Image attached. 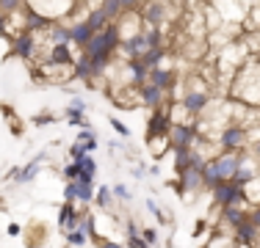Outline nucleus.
I'll return each instance as SVG.
<instances>
[{
	"label": "nucleus",
	"instance_id": "1",
	"mask_svg": "<svg viewBox=\"0 0 260 248\" xmlns=\"http://www.w3.org/2000/svg\"><path fill=\"white\" fill-rule=\"evenodd\" d=\"M230 83L233 99H241V105L260 108V55H249Z\"/></svg>",
	"mask_w": 260,
	"mask_h": 248
},
{
	"label": "nucleus",
	"instance_id": "2",
	"mask_svg": "<svg viewBox=\"0 0 260 248\" xmlns=\"http://www.w3.org/2000/svg\"><path fill=\"white\" fill-rule=\"evenodd\" d=\"M216 144L221 152H244V149H249V130L238 121L224 124L216 135Z\"/></svg>",
	"mask_w": 260,
	"mask_h": 248
},
{
	"label": "nucleus",
	"instance_id": "3",
	"mask_svg": "<svg viewBox=\"0 0 260 248\" xmlns=\"http://www.w3.org/2000/svg\"><path fill=\"white\" fill-rule=\"evenodd\" d=\"M139 11H141V17H144L147 25H158V28H160L164 22L175 20L177 6L172 3V0H144Z\"/></svg>",
	"mask_w": 260,
	"mask_h": 248
},
{
	"label": "nucleus",
	"instance_id": "4",
	"mask_svg": "<svg viewBox=\"0 0 260 248\" xmlns=\"http://www.w3.org/2000/svg\"><path fill=\"white\" fill-rule=\"evenodd\" d=\"M213 198L219 207H233V204H238V207H246V193H244V185H238L235 179H224V182H219L213 188Z\"/></svg>",
	"mask_w": 260,
	"mask_h": 248
},
{
	"label": "nucleus",
	"instance_id": "5",
	"mask_svg": "<svg viewBox=\"0 0 260 248\" xmlns=\"http://www.w3.org/2000/svg\"><path fill=\"white\" fill-rule=\"evenodd\" d=\"M11 53L20 61L34 64V58L39 55V36H36L34 30H22V33L11 36Z\"/></svg>",
	"mask_w": 260,
	"mask_h": 248
},
{
	"label": "nucleus",
	"instance_id": "6",
	"mask_svg": "<svg viewBox=\"0 0 260 248\" xmlns=\"http://www.w3.org/2000/svg\"><path fill=\"white\" fill-rule=\"evenodd\" d=\"M208 105H210V91L202 89V86H188V91L180 97V108L188 116H202Z\"/></svg>",
	"mask_w": 260,
	"mask_h": 248
},
{
	"label": "nucleus",
	"instance_id": "7",
	"mask_svg": "<svg viewBox=\"0 0 260 248\" xmlns=\"http://www.w3.org/2000/svg\"><path fill=\"white\" fill-rule=\"evenodd\" d=\"M200 141V130L194 124H180V121H172L169 127V146L177 149V146H194Z\"/></svg>",
	"mask_w": 260,
	"mask_h": 248
},
{
	"label": "nucleus",
	"instance_id": "8",
	"mask_svg": "<svg viewBox=\"0 0 260 248\" xmlns=\"http://www.w3.org/2000/svg\"><path fill=\"white\" fill-rule=\"evenodd\" d=\"M116 28H119V36L122 42L130 39V36H139L141 30H144V17H141V11H122L119 17H116Z\"/></svg>",
	"mask_w": 260,
	"mask_h": 248
},
{
	"label": "nucleus",
	"instance_id": "9",
	"mask_svg": "<svg viewBox=\"0 0 260 248\" xmlns=\"http://www.w3.org/2000/svg\"><path fill=\"white\" fill-rule=\"evenodd\" d=\"M64 198L67 201H83V204H89V201H94V185L89 182V179H67V185H64Z\"/></svg>",
	"mask_w": 260,
	"mask_h": 248
},
{
	"label": "nucleus",
	"instance_id": "10",
	"mask_svg": "<svg viewBox=\"0 0 260 248\" xmlns=\"http://www.w3.org/2000/svg\"><path fill=\"white\" fill-rule=\"evenodd\" d=\"M260 177V160L255 157L252 152H241V160H238V171H235V182L238 185H249L252 179Z\"/></svg>",
	"mask_w": 260,
	"mask_h": 248
},
{
	"label": "nucleus",
	"instance_id": "11",
	"mask_svg": "<svg viewBox=\"0 0 260 248\" xmlns=\"http://www.w3.org/2000/svg\"><path fill=\"white\" fill-rule=\"evenodd\" d=\"M238 160H241V152H219L216 157H210V163H213L219 179L224 182V179L235 177V171H238Z\"/></svg>",
	"mask_w": 260,
	"mask_h": 248
},
{
	"label": "nucleus",
	"instance_id": "12",
	"mask_svg": "<svg viewBox=\"0 0 260 248\" xmlns=\"http://www.w3.org/2000/svg\"><path fill=\"white\" fill-rule=\"evenodd\" d=\"M213 9H219V17H224V20H230V22H238V25H244L246 14H249V9H246L241 0H213Z\"/></svg>",
	"mask_w": 260,
	"mask_h": 248
},
{
	"label": "nucleus",
	"instance_id": "13",
	"mask_svg": "<svg viewBox=\"0 0 260 248\" xmlns=\"http://www.w3.org/2000/svg\"><path fill=\"white\" fill-rule=\"evenodd\" d=\"M139 102L147 105V108H164L166 105V89H160V86H152V83H144L139 89Z\"/></svg>",
	"mask_w": 260,
	"mask_h": 248
},
{
	"label": "nucleus",
	"instance_id": "14",
	"mask_svg": "<svg viewBox=\"0 0 260 248\" xmlns=\"http://www.w3.org/2000/svg\"><path fill=\"white\" fill-rule=\"evenodd\" d=\"M91 33L94 30L86 25V20H75L70 25V42H72V47H78V50H83L86 47V42L91 39Z\"/></svg>",
	"mask_w": 260,
	"mask_h": 248
},
{
	"label": "nucleus",
	"instance_id": "15",
	"mask_svg": "<svg viewBox=\"0 0 260 248\" xmlns=\"http://www.w3.org/2000/svg\"><path fill=\"white\" fill-rule=\"evenodd\" d=\"M175 80H177L175 69H164V66H152V69H150V77H147V83H152V86H160V89H166V91H169L172 86H175Z\"/></svg>",
	"mask_w": 260,
	"mask_h": 248
},
{
	"label": "nucleus",
	"instance_id": "16",
	"mask_svg": "<svg viewBox=\"0 0 260 248\" xmlns=\"http://www.w3.org/2000/svg\"><path fill=\"white\" fill-rule=\"evenodd\" d=\"M42 160H45V154L34 157V160H30V163L25 166V169H14V174H11V179H14V182H20V185L34 182V179H36V174H39V169H42Z\"/></svg>",
	"mask_w": 260,
	"mask_h": 248
},
{
	"label": "nucleus",
	"instance_id": "17",
	"mask_svg": "<svg viewBox=\"0 0 260 248\" xmlns=\"http://www.w3.org/2000/svg\"><path fill=\"white\" fill-rule=\"evenodd\" d=\"M78 221H80L78 210L72 207V201H67V198H64V204H61V210H58V226L64 229V232H70V229L78 226Z\"/></svg>",
	"mask_w": 260,
	"mask_h": 248
},
{
	"label": "nucleus",
	"instance_id": "18",
	"mask_svg": "<svg viewBox=\"0 0 260 248\" xmlns=\"http://www.w3.org/2000/svg\"><path fill=\"white\" fill-rule=\"evenodd\" d=\"M257 240H260V229L249 218L235 226V243H257Z\"/></svg>",
	"mask_w": 260,
	"mask_h": 248
},
{
	"label": "nucleus",
	"instance_id": "19",
	"mask_svg": "<svg viewBox=\"0 0 260 248\" xmlns=\"http://www.w3.org/2000/svg\"><path fill=\"white\" fill-rule=\"evenodd\" d=\"M78 169H80V177L78 179H89V182H94L97 163H94V157H91V154H83V157L78 160Z\"/></svg>",
	"mask_w": 260,
	"mask_h": 248
},
{
	"label": "nucleus",
	"instance_id": "20",
	"mask_svg": "<svg viewBox=\"0 0 260 248\" xmlns=\"http://www.w3.org/2000/svg\"><path fill=\"white\" fill-rule=\"evenodd\" d=\"M108 22H111V20H108V14H105L103 9H91L89 14H86V25H89L94 33H97V30H103Z\"/></svg>",
	"mask_w": 260,
	"mask_h": 248
},
{
	"label": "nucleus",
	"instance_id": "21",
	"mask_svg": "<svg viewBox=\"0 0 260 248\" xmlns=\"http://www.w3.org/2000/svg\"><path fill=\"white\" fill-rule=\"evenodd\" d=\"M83 110H86L83 99L75 97V99H72V105L67 108V119H70V124H83Z\"/></svg>",
	"mask_w": 260,
	"mask_h": 248
},
{
	"label": "nucleus",
	"instance_id": "22",
	"mask_svg": "<svg viewBox=\"0 0 260 248\" xmlns=\"http://www.w3.org/2000/svg\"><path fill=\"white\" fill-rule=\"evenodd\" d=\"M127 245L130 248H152V245H147L144 240H141V232H139V226H136L133 221H127Z\"/></svg>",
	"mask_w": 260,
	"mask_h": 248
},
{
	"label": "nucleus",
	"instance_id": "23",
	"mask_svg": "<svg viewBox=\"0 0 260 248\" xmlns=\"http://www.w3.org/2000/svg\"><path fill=\"white\" fill-rule=\"evenodd\" d=\"M94 201L100 204L103 210H108L111 204H114V188H108V185H103L100 190H94Z\"/></svg>",
	"mask_w": 260,
	"mask_h": 248
},
{
	"label": "nucleus",
	"instance_id": "24",
	"mask_svg": "<svg viewBox=\"0 0 260 248\" xmlns=\"http://www.w3.org/2000/svg\"><path fill=\"white\" fill-rule=\"evenodd\" d=\"M86 234H89L86 229L75 226V229H70V232H67V243H70V245H75V248H83V245H86V240H89Z\"/></svg>",
	"mask_w": 260,
	"mask_h": 248
},
{
	"label": "nucleus",
	"instance_id": "25",
	"mask_svg": "<svg viewBox=\"0 0 260 248\" xmlns=\"http://www.w3.org/2000/svg\"><path fill=\"white\" fill-rule=\"evenodd\" d=\"M100 9L105 11V14H108V20H111V22H114L116 17L122 14V11H125V9H122V3H119V0H103V3H100Z\"/></svg>",
	"mask_w": 260,
	"mask_h": 248
},
{
	"label": "nucleus",
	"instance_id": "26",
	"mask_svg": "<svg viewBox=\"0 0 260 248\" xmlns=\"http://www.w3.org/2000/svg\"><path fill=\"white\" fill-rule=\"evenodd\" d=\"M20 9H25V0H0V14H14Z\"/></svg>",
	"mask_w": 260,
	"mask_h": 248
},
{
	"label": "nucleus",
	"instance_id": "27",
	"mask_svg": "<svg viewBox=\"0 0 260 248\" xmlns=\"http://www.w3.org/2000/svg\"><path fill=\"white\" fill-rule=\"evenodd\" d=\"M147 210H150V215H152V218H155V221H160V223H166V215H164V210H160L158 204L152 201V198H147Z\"/></svg>",
	"mask_w": 260,
	"mask_h": 248
},
{
	"label": "nucleus",
	"instance_id": "28",
	"mask_svg": "<svg viewBox=\"0 0 260 248\" xmlns=\"http://www.w3.org/2000/svg\"><path fill=\"white\" fill-rule=\"evenodd\" d=\"M141 240H144L147 245H155V243H158V229H155V226L144 229V232H141Z\"/></svg>",
	"mask_w": 260,
	"mask_h": 248
},
{
	"label": "nucleus",
	"instance_id": "29",
	"mask_svg": "<svg viewBox=\"0 0 260 248\" xmlns=\"http://www.w3.org/2000/svg\"><path fill=\"white\" fill-rule=\"evenodd\" d=\"M80 177V169H78V160H72V163L64 166V179H78Z\"/></svg>",
	"mask_w": 260,
	"mask_h": 248
},
{
	"label": "nucleus",
	"instance_id": "30",
	"mask_svg": "<svg viewBox=\"0 0 260 248\" xmlns=\"http://www.w3.org/2000/svg\"><path fill=\"white\" fill-rule=\"evenodd\" d=\"M114 196L116 198H122V201H127V198H133V193H130V190H127V185H114Z\"/></svg>",
	"mask_w": 260,
	"mask_h": 248
},
{
	"label": "nucleus",
	"instance_id": "31",
	"mask_svg": "<svg viewBox=\"0 0 260 248\" xmlns=\"http://www.w3.org/2000/svg\"><path fill=\"white\" fill-rule=\"evenodd\" d=\"M111 127H114L116 133L122 135V138H130V127H125V124H122L119 119H111Z\"/></svg>",
	"mask_w": 260,
	"mask_h": 248
},
{
	"label": "nucleus",
	"instance_id": "32",
	"mask_svg": "<svg viewBox=\"0 0 260 248\" xmlns=\"http://www.w3.org/2000/svg\"><path fill=\"white\" fill-rule=\"evenodd\" d=\"M119 3H122V9H125V11H139L144 0H119Z\"/></svg>",
	"mask_w": 260,
	"mask_h": 248
},
{
	"label": "nucleus",
	"instance_id": "33",
	"mask_svg": "<svg viewBox=\"0 0 260 248\" xmlns=\"http://www.w3.org/2000/svg\"><path fill=\"white\" fill-rule=\"evenodd\" d=\"M70 154H72V160H80V157H83V154H89V152H86V149H83V146H80L78 141H75V144L70 146Z\"/></svg>",
	"mask_w": 260,
	"mask_h": 248
},
{
	"label": "nucleus",
	"instance_id": "34",
	"mask_svg": "<svg viewBox=\"0 0 260 248\" xmlns=\"http://www.w3.org/2000/svg\"><path fill=\"white\" fill-rule=\"evenodd\" d=\"M249 221H252V223H255V226L260 229V204H255V207L249 210Z\"/></svg>",
	"mask_w": 260,
	"mask_h": 248
},
{
	"label": "nucleus",
	"instance_id": "35",
	"mask_svg": "<svg viewBox=\"0 0 260 248\" xmlns=\"http://www.w3.org/2000/svg\"><path fill=\"white\" fill-rule=\"evenodd\" d=\"M100 248H122V245L114 243V240H100Z\"/></svg>",
	"mask_w": 260,
	"mask_h": 248
},
{
	"label": "nucleus",
	"instance_id": "36",
	"mask_svg": "<svg viewBox=\"0 0 260 248\" xmlns=\"http://www.w3.org/2000/svg\"><path fill=\"white\" fill-rule=\"evenodd\" d=\"M55 121V116H36V124H50Z\"/></svg>",
	"mask_w": 260,
	"mask_h": 248
},
{
	"label": "nucleus",
	"instance_id": "37",
	"mask_svg": "<svg viewBox=\"0 0 260 248\" xmlns=\"http://www.w3.org/2000/svg\"><path fill=\"white\" fill-rule=\"evenodd\" d=\"M235 248H255V243H235Z\"/></svg>",
	"mask_w": 260,
	"mask_h": 248
}]
</instances>
